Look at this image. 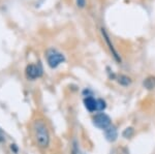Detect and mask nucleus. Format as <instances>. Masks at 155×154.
Returning <instances> with one entry per match:
<instances>
[{
  "label": "nucleus",
  "mask_w": 155,
  "mask_h": 154,
  "mask_svg": "<svg viewBox=\"0 0 155 154\" xmlns=\"http://www.w3.org/2000/svg\"><path fill=\"white\" fill-rule=\"evenodd\" d=\"M33 133L36 144L41 148H47L50 144V135L46 123L42 120H36L33 123Z\"/></svg>",
  "instance_id": "1"
},
{
  "label": "nucleus",
  "mask_w": 155,
  "mask_h": 154,
  "mask_svg": "<svg viewBox=\"0 0 155 154\" xmlns=\"http://www.w3.org/2000/svg\"><path fill=\"white\" fill-rule=\"evenodd\" d=\"M77 5L81 8H83L86 5V0H77Z\"/></svg>",
  "instance_id": "12"
},
{
  "label": "nucleus",
  "mask_w": 155,
  "mask_h": 154,
  "mask_svg": "<svg viewBox=\"0 0 155 154\" xmlns=\"http://www.w3.org/2000/svg\"><path fill=\"white\" fill-rule=\"evenodd\" d=\"M143 85L146 89L148 90H152V89H155V77L150 76L148 78H146L143 82Z\"/></svg>",
  "instance_id": "8"
},
{
  "label": "nucleus",
  "mask_w": 155,
  "mask_h": 154,
  "mask_svg": "<svg viewBox=\"0 0 155 154\" xmlns=\"http://www.w3.org/2000/svg\"><path fill=\"white\" fill-rule=\"evenodd\" d=\"M84 106L89 112H94L96 111L97 108V99L91 96H86L84 98Z\"/></svg>",
  "instance_id": "7"
},
{
  "label": "nucleus",
  "mask_w": 155,
  "mask_h": 154,
  "mask_svg": "<svg viewBox=\"0 0 155 154\" xmlns=\"http://www.w3.org/2000/svg\"><path fill=\"white\" fill-rule=\"evenodd\" d=\"M12 150H14L15 152H17V151H18V149H17V147H16V145H12Z\"/></svg>",
  "instance_id": "15"
},
{
  "label": "nucleus",
  "mask_w": 155,
  "mask_h": 154,
  "mask_svg": "<svg viewBox=\"0 0 155 154\" xmlns=\"http://www.w3.org/2000/svg\"><path fill=\"white\" fill-rule=\"evenodd\" d=\"M101 33H102V36H104V41H106L107 44V47H109L110 51H111L112 55H113V57H114V59H115V60H116L117 62H119V63H120V62H121V57H120V55L118 54L117 50L115 49L114 44H113V43L111 41V39H110V36H109V34L107 33L106 29L101 28Z\"/></svg>",
  "instance_id": "5"
},
{
  "label": "nucleus",
  "mask_w": 155,
  "mask_h": 154,
  "mask_svg": "<svg viewBox=\"0 0 155 154\" xmlns=\"http://www.w3.org/2000/svg\"><path fill=\"white\" fill-rule=\"evenodd\" d=\"M42 68L39 64H29L26 67V77L29 80H35V79L41 77Z\"/></svg>",
  "instance_id": "4"
},
{
  "label": "nucleus",
  "mask_w": 155,
  "mask_h": 154,
  "mask_svg": "<svg viewBox=\"0 0 155 154\" xmlns=\"http://www.w3.org/2000/svg\"><path fill=\"white\" fill-rule=\"evenodd\" d=\"M104 136L109 142H115L118 138V131L117 128L114 125H111L110 127H107V129H104Z\"/></svg>",
  "instance_id": "6"
},
{
  "label": "nucleus",
  "mask_w": 155,
  "mask_h": 154,
  "mask_svg": "<svg viewBox=\"0 0 155 154\" xmlns=\"http://www.w3.org/2000/svg\"><path fill=\"white\" fill-rule=\"evenodd\" d=\"M46 57L48 64L52 68H56L57 66L60 65L62 62H64V60H65V57H64L63 54L60 53L55 49H49L46 53Z\"/></svg>",
  "instance_id": "2"
},
{
  "label": "nucleus",
  "mask_w": 155,
  "mask_h": 154,
  "mask_svg": "<svg viewBox=\"0 0 155 154\" xmlns=\"http://www.w3.org/2000/svg\"><path fill=\"white\" fill-rule=\"evenodd\" d=\"M92 121H93V125L95 126V127L99 128V129L104 130L112 125V121H111L110 116L104 113L96 114V115L92 118Z\"/></svg>",
  "instance_id": "3"
},
{
  "label": "nucleus",
  "mask_w": 155,
  "mask_h": 154,
  "mask_svg": "<svg viewBox=\"0 0 155 154\" xmlns=\"http://www.w3.org/2000/svg\"><path fill=\"white\" fill-rule=\"evenodd\" d=\"M5 141V136H4L3 131L0 129V142H4Z\"/></svg>",
  "instance_id": "14"
},
{
  "label": "nucleus",
  "mask_w": 155,
  "mask_h": 154,
  "mask_svg": "<svg viewBox=\"0 0 155 154\" xmlns=\"http://www.w3.org/2000/svg\"><path fill=\"white\" fill-rule=\"evenodd\" d=\"M107 108V103L102 98H98L97 99V108L96 111H104L106 110Z\"/></svg>",
  "instance_id": "11"
},
{
  "label": "nucleus",
  "mask_w": 155,
  "mask_h": 154,
  "mask_svg": "<svg viewBox=\"0 0 155 154\" xmlns=\"http://www.w3.org/2000/svg\"><path fill=\"white\" fill-rule=\"evenodd\" d=\"M117 82L122 86H128L131 84V79L127 76H124V74H120V76L117 77Z\"/></svg>",
  "instance_id": "9"
},
{
  "label": "nucleus",
  "mask_w": 155,
  "mask_h": 154,
  "mask_svg": "<svg viewBox=\"0 0 155 154\" xmlns=\"http://www.w3.org/2000/svg\"><path fill=\"white\" fill-rule=\"evenodd\" d=\"M134 128H132V127H127V128L124 129L123 133H122V136H123V138H125V139H129V138H131V136H134Z\"/></svg>",
  "instance_id": "10"
},
{
  "label": "nucleus",
  "mask_w": 155,
  "mask_h": 154,
  "mask_svg": "<svg viewBox=\"0 0 155 154\" xmlns=\"http://www.w3.org/2000/svg\"><path fill=\"white\" fill-rule=\"evenodd\" d=\"M71 153L72 154H79V149H78V147H77V143L76 142L74 143V147H72Z\"/></svg>",
  "instance_id": "13"
}]
</instances>
